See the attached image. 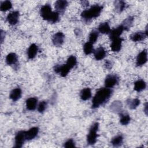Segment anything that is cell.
<instances>
[{"instance_id": "6da1fadb", "label": "cell", "mask_w": 148, "mask_h": 148, "mask_svg": "<svg viewBox=\"0 0 148 148\" xmlns=\"http://www.w3.org/2000/svg\"><path fill=\"white\" fill-rule=\"evenodd\" d=\"M112 90L109 88H102L95 93L92 101V108L95 109L105 103L110 98Z\"/></svg>"}, {"instance_id": "7a4b0ae2", "label": "cell", "mask_w": 148, "mask_h": 148, "mask_svg": "<svg viewBox=\"0 0 148 148\" xmlns=\"http://www.w3.org/2000/svg\"><path fill=\"white\" fill-rule=\"evenodd\" d=\"M40 14L44 20L52 23H56L59 20L58 13L57 12H52L51 8L49 4H46L41 7Z\"/></svg>"}, {"instance_id": "3957f363", "label": "cell", "mask_w": 148, "mask_h": 148, "mask_svg": "<svg viewBox=\"0 0 148 148\" xmlns=\"http://www.w3.org/2000/svg\"><path fill=\"white\" fill-rule=\"evenodd\" d=\"M102 9V6L99 5H94L88 9L83 11L81 13V17L85 22L88 23L92 18L98 17L100 15Z\"/></svg>"}, {"instance_id": "277c9868", "label": "cell", "mask_w": 148, "mask_h": 148, "mask_svg": "<svg viewBox=\"0 0 148 148\" xmlns=\"http://www.w3.org/2000/svg\"><path fill=\"white\" fill-rule=\"evenodd\" d=\"M99 128V123L95 122L92 124L91 126L89 132L87 136V142L89 145H94L95 143L97 141V139L98 137L97 132Z\"/></svg>"}, {"instance_id": "5b68a950", "label": "cell", "mask_w": 148, "mask_h": 148, "mask_svg": "<svg viewBox=\"0 0 148 148\" xmlns=\"http://www.w3.org/2000/svg\"><path fill=\"white\" fill-rule=\"evenodd\" d=\"M119 82V77L116 75H109L105 79V86L106 88H112Z\"/></svg>"}, {"instance_id": "8992f818", "label": "cell", "mask_w": 148, "mask_h": 148, "mask_svg": "<svg viewBox=\"0 0 148 148\" xmlns=\"http://www.w3.org/2000/svg\"><path fill=\"white\" fill-rule=\"evenodd\" d=\"M15 147H21L23 145L24 143L25 142L26 140L25 138V131H19L15 136Z\"/></svg>"}, {"instance_id": "52a82bcc", "label": "cell", "mask_w": 148, "mask_h": 148, "mask_svg": "<svg viewBox=\"0 0 148 148\" xmlns=\"http://www.w3.org/2000/svg\"><path fill=\"white\" fill-rule=\"evenodd\" d=\"M64 34L61 32H58L53 36L52 42L55 46L60 47L64 43Z\"/></svg>"}, {"instance_id": "ba28073f", "label": "cell", "mask_w": 148, "mask_h": 148, "mask_svg": "<svg viewBox=\"0 0 148 148\" xmlns=\"http://www.w3.org/2000/svg\"><path fill=\"white\" fill-rule=\"evenodd\" d=\"M147 61V51L146 49H145L138 54L136 57V64L137 66H140L146 64Z\"/></svg>"}, {"instance_id": "9c48e42d", "label": "cell", "mask_w": 148, "mask_h": 148, "mask_svg": "<svg viewBox=\"0 0 148 148\" xmlns=\"http://www.w3.org/2000/svg\"><path fill=\"white\" fill-rule=\"evenodd\" d=\"M71 69L69 68V66H68L66 64L62 65H56L54 68V71L62 77L66 76Z\"/></svg>"}, {"instance_id": "30bf717a", "label": "cell", "mask_w": 148, "mask_h": 148, "mask_svg": "<svg viewBox=\"0 0 148 148\" xmlns=\"http://www.w3.org/2000/svg\"><path fill=\"white\" fill-rule=\"evenodd\" d=\"M147 36V28L145 31H138L132 34L130 36L131 39L133 42H140L143 40Z\"/></svg>"}, {"instance_id": "8fae6325", "label": "cell", "mask_w": 148, "mask_h": 148, "mask_svg": "<svg viewBox=\"0 0 148 148\" xmlns=\"http://www.w3.org/2000/svg\"><path fill=\"white\" fill-rule=\"evenodd\" d=\"M123 39L121 38H117L112 40L110 45L111 50L113 52H119L120 51L122 47V42Z\"/></svg>"}, {"instance_id": "7c38bea8", "label": "cell", "mask_w": 148, "mask_h": 148, "mask_svg": "<svg viewBox=\"0 0 148 148\" xmlns=\"http://www.w3.org/2000/svg\"><path fill=\"white\" fill-rule=\"evenodd\" d=\"M19 18V12L18 11H13L7 16V20L9 24L12 25H16Z\"/></svg>"}, {"instance_id": "4fadbf2b", "label": "cell", "mask_w": 148, "mask_h": 148, "mask_svg": "<svg viewBox=\"0 0 148 148\" xmlns=\"http://www.w3.org/2000/svg\"><path fill=\"white\" fill-rule=\"evenodd\" d=\"M124 31L123 26L121 25H119V27L110 30L109 32V38L111 40L120 38V35L122 34L123 32Z\"/></svg>"}, {"instance_id": "5bb4252c", "label": "cell", "mask_w": 148, "mask_h": 148, "mask_svg": "<svg viewBox=\"0 0 148 148\" xmlns=\"http://www.w3.org/2000/svg\"><path fill=\"white\" fill-rule=\"evenodd\" d=\"M39 128L38 127H32L29 130L25 131V138L27 140H30L34 139L38 135Z\"/></svg>"}, {"instance_id": "9a60e30c", "label": "cell", "mask_w": 148, "mask_h": 148, "mask_svg": "<svg viewBox=\"0 0 148 148\" xmlns=\"http://www.w3.org/2000/svg\"><path fill=\"white\" fill-rule=\"evenodd\" d=\"M68 6V2L64 0H58L55 3V9L58 13L63 12Z\"/></svg>"}, {"instance_id": "2e32d148", "label": "cell", "mask_w": 148, "mask_h": 148, "mask_svg": "<svg viewBox=\"0 0 148 148\" xmlns=\"http://www.w3.org/2000/svg\"><path fill=\"white\" fill-rule=\"evenodd\" d=\"M38 103V99L35 97H31L26 101V107L29 110H34L36 109Z\"/></svg>"}, {"instance_id": "e0dca14e", "label": "cell", "mask_w": 148, "mask_h": 148, "mask_svg": "<svg viewBox=\"0 0 148 148\" xmlns=\"http://www.w3.org/2000/svg\"><path fill=\"white\" fill-rule=\"evenodd\" d=\"M94 56L97 60H101L106 56V51L102 47H99L94 51Z\"/></svg>"}, {"instance_id": "ac0fdd59", "label": "cell", "mask_w": 148, "mask_h": 148, "mask_svg": "<svg viewBox=\"0 0 148 148\" xmlns=\"http://www.w3.org/2000/svg\"><path fill=\"white\" fill-rule=\"evenodd\" d=\"M38 51V46L34 43L31 44L27 50V56L29 59H33L35 57Z\"/></svg>"}, {"instance_id": "d6986e66", "label": "cell", "mask_w": 148, "mask_h": 148, "mask_svg": "<svg viewBox=\"0 0 148 148\" xmlns=\"http://www.w3.org/2000/svg\"><path fill=\"white\" fill-rule=\"evenodd\" d=\"M21 94H22L21 90L20 88L17 87L12 90V91L10 93L9 97L12 101H16L21 98Z\"/></svg>"}, {"instance_id": "ffe728a7", "label": "cell", "mask_w": 148, "mask_h": 148, "mask_svg": "<svg viewBox=\"0 0 148 148\" xmlns=\"http://www.w3.org/2000/svg\"><path fill=\"white\" fill-rule=\"evenodd\" d=\"M146 87V82L142 79L138 80L134 83V89L137 92H140L142 90H145Z\"/></svg>"}, {"instance_id": "44dd1931", "label": "cell", "mask_w": 148, "mask_h": 148, "mask_svg": "<svg viewBox=\"0 0 148 148\" xmlns=\"http://www.w3.org/2000/svg\"><path fill=\"white\" fill-rule=\"evenodd\" d=\"M17 56L14 53H10L8 54L6 57V62L9 65L16 64L17 62Z\"/></svg>"}, {"instance_id": "7402d4cb", "label": "cell", "mask_w": 148, "mask_h": 148, "mask_svg": "<svg viewBox=\"0 0 148 148\" xmlns=\"http://www.w3.org/2000/svg\"><path fill=\"white\" fill-rule=\"evenodd\" d=\"M98 31L99 32L103 34H109V32L111 30L110 26L107 22H104V23H101L99 24V25L98 26Z\"/></svg>"}, {"instance_id": "603a6c76", "label": "cell", "mask_w": 148, "mask_h": 148, "mask_svg": "<svg viewBox=\"0 0 148 148\" xmlns=\"http://www.w3.org/2000/svg\"><path fill=\"white\" fill-rule=\"evenodd\" d=\"M80 98L83 101L90 99L91 97V91L89 88H83L80 92Z\"/></svg>"}, {"instance_id": "cb8c5ba5", "label": "cell", "mask_w": 148, "mask_h": 148, "mask_svg": "<svg viewBox=\"0 0 148 148\" xmlns=\"http://www.w3.org/2000/svg\"><path fill=\"white\" fill-rule=\"evenodd\" d=\"M133 21H134V17L130 16L127 17L125 20H124V21L122 23V24L121 25L123 26L124 30L128 31L132 26Z\"/></svg>"}, {"instance_id": "d4e9b609", "label": "cell", "mask_w": 148, "mask_h": 148, "mask_svg": "<svg viewBox=\"0 0 148 148\" xmlns=\"http://www.w3.org/2000/svg\"><path fill=\"white\" fill-rule=\"evenodd\" d=\"M123 141V137L121 135H118L113 137L111 140L112 145L114 147L120 146Z\"/></svg>"}, {"instance_id": "484cf974", "label": "cell", "mask_w": 148, "mask_h": 148, "mask_svg": "<svg viewBox=\"0 0 148 148\" xmlns=\"http://www.w3.org/2000/svg\"><path fill=\"white\" fill-rule=\"evenodd\" d=\"M94 47H93V44L87 42H86L84 46H83V51L85 54L88 55L92 53H94Z\"/></svg>"}, {"instance_id": "4316f807", "label": "cell", "mask_w": 148, "mask_h": 148, "mask_svg": "<svg viewBox=\"0 0 148 148\" xmlns=\"http://www.w3.org/2000/svg\"><path fill=\"white\" fill-rule=\"evenodd\" d=\"M140 100L138 98H135L132 99H130L128 102H127L128 106L129 108L131 109H136L140 104Z\"/></svg>"}, {"instance_id": "83f0119b", "label": "cell", "mask_w": 148, "mask_h": 148, "mask_svg": "<svg viewBox=\"0 0 148 148\" xmlns=\"http://www.w3.org/2000/svg\"><path fill=\"white\" fill-rule=\"evenodd\" d=\"M12 7V4L9 1H5L1 2L0 6V9L2 12H6L10 9Z\"/></svg>"}, {"instance_id": "f1b7e54d", "label": "cell", "mask_w": 148, "mask_h": 148, "mask_svg": "<svg viewBox=\"0 0 148 148\" xmlns=\"http://www.w3.org/2000/svg\"><path fill=\"white\" fill-rule=\"evenodd\" d=\"M131 118L128 114L127 113H121L120 114V122L122 125H127L130 121Z\"/></svg>"}, {"instance_id": "f546056e", "label": "cell", "mask_w": 148, "mask_h": 148, "mask_svg": "<svg viewBox=\"0 0 148 148\" xmlns=\"http://www.w3.org/2000/svg\"><path fill=\"white\" fill-rule=\"evenodd\" d=\"M121 108H122V103L120 101H114L110 105V109H112V110L115 112H120Z\"/></svg>"}, {"instance_id": "4dcf8cb0", "label": "cell", "mask_w": 148, "mask_h": 148, "mask_svg": "<svg viewBox=\"0 0 148 148\" xmlns=\"http://www.w3.org/2000/svg\"><path fill=\"white\" fill-rule=\"evenodd\" d=\"M126 3L124 1H119L116 2L115 9L117 12H121L126 8Z\"/></svg>"}, {"instance_id": "1f68e13d", "label": "cell", "mask_w": 148, "mask_h": 148, "mask_svg": "<svg viewBox=\"0 0 148 148\" xmlns=\"http://www.w3.org/2000/svg\"><path fill=\"white\" fill-rule=\"evenodd\" d=\"M76 63H77V60L76 57L74 56H71L67 59L66 64L68 66H69L71 69H72L76 65Z\"/></svg>"}, {"instance_id": "d6a6232c", "label": "cell", "mask_w": 148, "mask_h": 148, "mask_svg": "<svg viewBox=\"0 0 148 148\" xmlns=\"http://www.w3.org/2000/svg\"><path fill=\"white\" fill-rule=\"evenodd\" d=\"M89 42L91 43H94L98 39V32L96 30H92L89 35Z\"/></svg>"}, {"instance_id": "836d02e7", "label": "cell", "mask_w": 148, "mask_h": 148, "mask_svg": "<svg viewBox=\"0 0 148 148\" xmlns=\"http://www.w3.org/2000/svg\"><path fill=\"white\" fill-rule=\"evenodd\" d=\"M47 103L46 101H41L38 106V112L40 113H43L45 110V109L47 107Z\"/></svg>"}, {"instance_id": "e575fe53", "label": "cell", "mask_w": 148, "mask_h": 148, "mask_svg": "<svg viewBox=\"0 0 148 148\" xmlns=\"http://www.w3.org/2000/svg\"><path fill=\"white\" fill-rule=\"evenodd\" d=\"M64 146L65 147H73L75 146V143L72 139H69L65 142Z\"/></svg>"}, {"instance_id": "d590c367", "label": "cell", "mask_w": 148, "mask_h": 148, "mask_svg": "<svg viewBox=\"0 0 148 148\" xmlns=\"http://www.w3.org/2000/svg\"><path fill=\"white\" fill-rule=\"evenodd\" d=\"M105 66L106 69H110L112 67V64L110 61H106L105 63Z\"/></svg>"}, {"instance_id": "8d00e7d4", "label": "cell", "mask_w": 148, "mask_h": 148, "mask_svg": "<svg viewBox=\"0 0 148 148\" xmlns=\"http://www.w3.org/2000/svg\"><path fill=\"white\" fill-rule=\"evenodd\" d=\"M4 37H5V32H3L2 30H1V43L3 42Z\"/></svg>"}, {"instance_id": "74e56055", "label": "cell", "mask_w": 148, "mask_h": 148, "mask_svg": "<svg viewBox=\"0 0 148 148\" xmlns=\"http://www.w3.org/2000/svg\"><path fill=\"white\" fill-rule=\"evenodd\" d=\"M144 111L145 112L146 114H147V102H146V103H145V105Z\"/></svg>"}, {"instance_id": "f35d334b", "label": "cell", "mask_w": 148, "mask_h": 148, "mask_svg": "<svg viewBox=\"0 0 148 148\" xmlns=\"http://www.w3.org/2000/svg\"><path fill=\"white\" fill-rule=\"evenodd\" d=\"M82 4H83L84 6H88V2L87 1H82Z\"/></svg>"}]
</instances>
